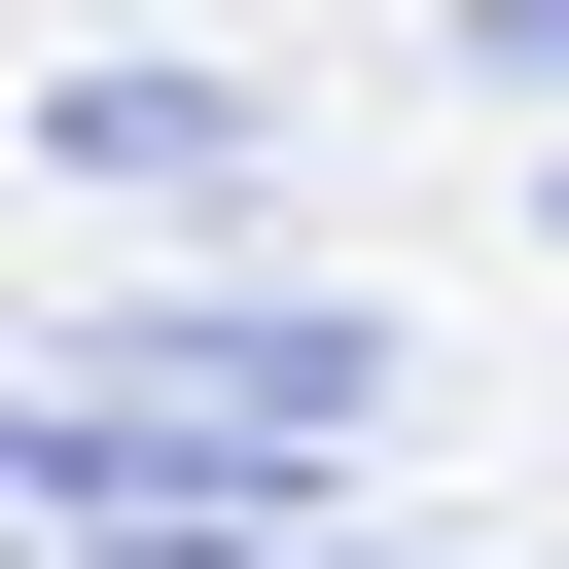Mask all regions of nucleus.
<instances>
[{
	"label": "nucleus",
	"instance_id": "f257e3e1",
	"mask_svg": "<svg viewBox=\"0 0 569 569\" xmlns=\"http://www.w3.org/2000/svg\"><path fill=\"white\" fill-rule=\"evenodd\" d=\"M142 427H213V462H356L391 427V320L356 284H142V356H107Z\"/></svg>",
	"mask_w": 569,
	"mask_h": 569
},
{
	"label": "nucleus",
	"instance_id": "7ed1b4c3",
	"mask_svg": "<svg viewBox=\"0 0 569 569\" xmlns=\"http://www.w3.org/2000/svg\"><path fill=\"white\" fill-rule=\"evenodd\" d=\"M462 36V107H569V0H427Z\"/></svg>",
	"mask_w": 569,
	"mask_h": 569
},
{
	"label": "nucleus",
	"instance_id": "f03ea898",
	"mask_svg": "<svg viewBox=\"0 0 569 569\" xmlns=\"http://www.w3.org/2000/svg\"><path fill=\"white\" fill-rule=\"evenodd\" d=\"M36 142H71V178H142V213H213V178H249V142H284V107H249V71H71V107H36Z\"/></svg>",
	"mask_w": 569,
	"mask_h": 569
}]
</instances>
